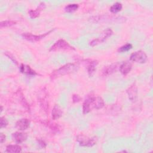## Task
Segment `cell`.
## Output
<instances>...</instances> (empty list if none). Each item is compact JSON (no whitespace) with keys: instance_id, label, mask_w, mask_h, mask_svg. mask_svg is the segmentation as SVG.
Listing matches in <instances>:
<instances>
[{"instance_id":"f1b7e54d","label":"cell","mask_w":153,"mask_h":153,"mask_svg":"<svg viewBox=\"0 0 153 153\" xmlns=\"http://www.w3.org/2000/svg\"><path fill=\"white\" fill-rule=\"evenodd\" d=\"M5 138H6L5 135L4 134L2 133H1V134H0V142H1V143H4L5 141Z\"/></svg>"},{"instance_id":"8992f818","label":"cell","mask_w":153,"mask_h":153,"mask_svg":"<svg viewBox=\"0 0 153 153\" xmlns=\"http://www.w3.org/2000/svg\"><path fill=\"white\" fill-rule=\"evenodd\" d=\"M112 34H113L112 30L111 29L108 28L102 33L101 36H99L97 38L93 39L90 42L89 44H90V45L94 47L99 44H101V43L103 42L106 39H107L109 36H111Z\"/></svg>"},{"instance_id":"603a6c76","label":"cell","mask_w":153,"mask_h":153,"mask_svg":"<svg viewBox=\"0 0 153 153\" xmlns=\"http://www.w3.org/2000/svg\"><path fill=\"white\" fill-rule=\"evenodd\" d=\"M44 124L45 125H46L47 127H48L50 128V130H51L53 131L58 132L59 130H60L59 126L58 125H57V124L52 123L50 121H45V122H44Z\"/></svg>"},{"instance_id":"277c9868","label":"cell","mask_w":153,"mask_h":153,"mask_svg":"<svg viewBox=\"0 0 153 153\" xmlns=\"http://www.w3.org/2000/svg\"><path fill=\"white\" fill-rule=\"evenodd\" d=\"M76 138L79 145L84 147H91L96 145L97 141V137L96 136L89 137L84 134H79Z\"/></svg>"},{"instance_id":"9a60e30c","label":"cell","mask_w":153,"mask_h":153,"mask_svg":"<svg viewBox=\"0 0 153 153\" xmlns=\"http://www.w3.org/2000/svg\"><path fill=\"white\" fill-rule=\"evenodd\" d=\"M45 7V4L44 2H40L39 4L38 7L35 9V10H30L29 11V15L32 19H35L38 17L39 14L41 11Z\"/></svg>"},{"instance_id":"44dd1931","label":"cell","mask_w":153,"mask_h":153,"mask_svg":"<svg viewBox=\"0 0 153 153\" xmlns=\"http://www.w3.org/2000/svg\"><path fill=\"white\" fill-rule=\"evenodd\" d=\"M78 7L79 5L77 4H70L65 7V10L67 13H72L75 11L78 8Z\"/></svg>"},{"instance_id":"2e32d148","label":"cell","mask_w":153,"mask_h":153,"mask_svg":"<svg viewBox=\"0 0 153 153\" xmlns=\"http://www.w3.org/2000/svg\"><path fill=\"white\" fill-rule=\"evenodd\" d=\"M132 68V65L130 62L126 61L123 62L119 67L120 72L124 75L128 74Z\"/></svg>"},{"instance_id":"ffe728a7","label":"cell","mask_w":153,"mask_h":153,"mask_svg":"<svg viewBox=\"0 0 153 153\" xmlns=\"http://www.w3.org/2000/svg\"><path fill=\"white\" fill-rule=\"evenodd\" d=\"M122 8H123L122 4L121 2H117L114 3V4H112V5H111V7H110V11L112 13L115 14V13H117L119 11H120L121 10Z\"/></svg>"},{"instance_id":"52a82bcc","label":"cell","mask_w":153,"mask_h":153,"mask_svg":"<svg viewBox=\"0 0 153 153\" xmlns=\"http://www.w3.org/2000/svg\"><path fill=\"white\" fill-rule=\"evenodd\" d=\"M130 60L134 62L144 63L147 60V55L143 51H136L130 55Z\"/></svg>"},{"instance_id":"d4e9b609","label":"cell","mask_w":153,"mask_h":153,"mask_svg":"<svg viewBox=\"0 0 153 153\" xmlns=\"http://www.w3.org/2000/svg\"><path fill=\"white\" fill-rule=\"evenodd\" d=\"M8 124V122L7 121V120L4 117H1V120H0V125H1V128H4Z\"/></svg>"},{"instance_id":"9c48e42d","label":"cell","mask_w":153,"mask_h":153,"mask_svg":"<svg viewBox=\"0 0 153 153\" xmlns=\"http://www.w3.org/2000/svg\"><path fill=\"white\" fill-rule=\"evenodd\" d=\"M129 99L131 102H135L137 98V87L135 82L130 85L126 90Z\"/></svg>"},{"instance_id":"3957f363","label":"cell","mask_w":153,"mask_h":153,"mask_svg":"<svg viewBox=\"0 0 153 153\" xmlns=\"http://www.w3.org/2000/svg\"><path fill=\"white\" fill-rule=\"evenodd\" d=\"M92 22H125L126 19L122 16H108V15H103V16H93L89 19Z\"/></svg>"},{"instance_id":"5bb4252c","label":"cell","mask_w":153,"mask_h":153,"mask_svg":"<svg viewBox=\"0 0 153 153\" xmlns=\"http://www.w3.org/2000/svg\"><path fill=\"white\" fill-rule=\"evenodd\" d=\"M30 121L27 118H22L16 123V127L19 130H25L30 126Z\"/></svg>"},{"instance_id":"7c38bea8","label":"cell","mask_w":153,"mask_h":153,"mask_svg":"<svg viewBox=\"0 0 153 153\" xmlns=\"http://www.w3.org/2000/svg\"><path fill=\"white\" fill-rule=\"evenodd\" d=\"M12 138L17 143H21L27 139V134L26 133L16 131L12 134Z\"/></svg>"},{"instance_id":"484cf974","label":"cell","mask_w":153,"mask_h":153,"mask_svg":"<svg viewBox=\"0 0 153 153\" xmlns=\"http://www.w3.org/2000/svg\"><path fill=\"white\" fill-rule=\"evenodd\" d=\"M37 142H38V146L40 148V149H44L46 148L47 143H45V142L44 140H42L41 139H37Z\"/></svg>"},{"instance_id":"d6986e66","label":"cell","mask_w":153,"mask_h":153,"mask_svg":"<svg viewBox=\"0 0 153 153\" xmlns=\"http://www.w3.org/2000/svg\"><path fill=\"white\" fill-rule=\"evenodd\" d=\"M22 151V147L17 144L8 145L6 147V152L9 153H19Z\"/></svg>"},{"instance_id":"30bf717a","label":"cell","mask_w":153,"mask_h":153,"mask_svg":"<svg viewBox=\"0 0 153 153\" xmlns=\"http://www.w3.org/2000/svg\"><path fill=\"white\" fill-rule=\"evenodd\" d=\"M38 101L41 108L45 112L47 113L48 111L49 104H48V101L47 100V94L45 91H44L42 95L39 96Z\"/></svg>"},{"instance_id":"5b68a950","label":"cell","mask_w":153,"mask_h":153,"mask_svg":"<svg viewBox=\"0 0 153 153\" xmlns=\"http://www.w3.org/2000/svg\"><path fill=\"white\" fill-rule=\"evenodd\" d=\"M75 50V48L71 46L67 41L63 39L57 40L50 48V51H54L57 50Z\"/></svg>"},{"instance_id":"e0dca14e","label":"cell","mask_w":153,"mask_h":153,"mask_svg":"<svg viewBox=\"0 0 153 153\" xmlns=\"http://www.w3.org/2000/svg\"><path fill=\"white\" fill-rule=\"evenodd\" d=\"M19 70L20 72L28 75H38L36 72L30 68V66L22 63L19 66Z\"/></svg>"},{"instance_id":"f546056e","label":"cell","mask_w":153,"mask_h":153,"mask_svg":"<svg viewBox=\"0 0 153 153\" xmlns=\"http://www.w3.org/2000/svg\"><path fill=\"white\" fill-rule=\"evenodd\" d=\"M3 111V108L2 106H1V112H2V111Z\"/></svg>"},{"instance_id":"6da1fadb","label":"cell","mask_w":153,"mask_h":153,"mask_svg":"<svg viewBox=\"0 0 153 153\" xmlns=\"http://www.w3.org/2000/svg\"><path fill=\"white\" fill-rule=\"evenodd\" d=\"M105 105L103 99L98 96L90 94L87 95L82 104V112L84 114H88L92 109H99Z\"/></svg>"},{"instance_id":"cb8c5ba5","label":"cell","mask_w":153,"mask_h":153,"mask_svg":"<svg viewBox=\"0 0 153 153\" xmlns=\"http://www.w3.org/2000/svg\"><path fill=\"white\" fill-rule=\"evenodd\" d=\"M133 47L132 45L131 44H129V43H127V44H126L125 45H123V46L120 47L118 51L120 53H124V52H126V51H128V50H130V49H131Z\"/></svg>"},{"instance_id":"83f0119b","label":"cell","mask_w":153,"mask_h":153,"mask_svg":"<svg viewBox=\"0 0 153 153\" xmlns=\"http://www.w3.org/2000/svg\"><path fill=\"white\" fill-rule=\"evenodd\" d=\"M5 56H7V57H8V58L10 59L14 63H15L16 64H17V63H17V61L16 60L15 57H14L10 53H9V52H5Z\"/></svg>"},{"instance_id":"4316f807","label":"cell","mask_w":153,"mask_h":153,"mask_svg":"<svg viewBox=\"0 0 153 153\" xmlns=\"http://www.w3.org/2000/svg\"><path fill=\"white\" fill-rule=\"evenodd\" d=\"M82 98L80 97L79 95L76 94H74L72 96V101L74 103H77L79 102L81 100Z\"/></svg>"},{"instance_id":"7a4b0ae2","label":"cell","mask_w":153,"mask_h":153,"mask_svg":"<svg viewBox=\"0 0 153 153\" xmlns=\"http://www.w3.org/2000/svg\"><path fill=\"white\" fill-rule=\"evenodd\" d=\"M78 69L79 65L78 64L75 63H69L52 72L50 78L51 80H54L58 77L76 72Z\"/></svg>"},{"instance_id":"4fadbf2b","label":"cell","mask_w":153,"mask_h":153,"mask_svg":"<svg viewBox=\"0 0 153 153\" xmlns=\"http://www.w3.org/2000/svg\"><path fill=\"white\" fill-rule=\"evenodd\" d=\"M87 70L89 76H92L96 71V68L98 64V62L96 60H87Z\"/></svg>"},{"instance_id":"7402d4cb","label":"cell","mask_w":153,"mask_h":153,"mask_svg":"<svg viewBox=\"0 0 153 153\" xmlns=\"http://www.w3.org/2000/svg\"><path fill=\"white\" fill-rule=\"evenodd\" d=\"M16 24V22L14 20H4L0 23V27L1 29L4 27H9Z\"/></svg>"},{"instance_id":"ac0fdd59","label":"cell","mask_w":153,"mask_h":153,"mask_svg":"<svg viewBox=\"0 0 153 153\" xmlns=\"http://www.w3.org/2000/svg\"><path fill=\"white\" fill-rule=\"evenodd\" d=\"M62 114H63V111L61 108L60 107V106L59 105H55L51 112L52 119L54 120H57L62 117Z\"/></svg>"},{"instance_id":"8fae6325","label":"cell","mask_w":153,"mask_h":153,"mask_svg":"<svg viewBox=\"0 0 153 153\" xmlns=\"http://www.w3.org/2000/svg\"><path fill=\"white\" fill-rule=\"evenodd\" d=\"M118 67V63H112L111 65L105 66L102 71V74L103 76H109L115 72Z\"/></svg>"},{"instance_id":"ba28073f","label":"cell","mask_w":153,"mask_h":153,"mask_svg":"<svg viewBox=\"0 0 153 153\" xmlns=\"http://www.w3.org/2000/svg\"><path fill=\"white\" fill-rule=\"evenodd\" d=\"M54 30V29H52L51 30H49L48 32L43 33V34H41V35H33L31 33H28V32H26V33H22V36L26 40L31 41V42H36L38 41H40L41 39H42L43 38H44L46 36H47L48 35H49L51 32H52L53 30Z\"/></svg>"}]
</instances>
